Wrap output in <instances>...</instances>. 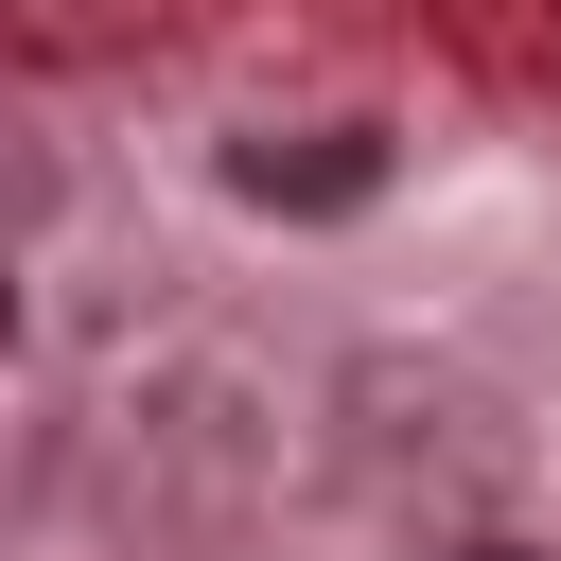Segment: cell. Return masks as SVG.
Here are the masks:
<instances>
[{"mask_svg": "<svg viewBox=\"0 0 561 561\" xmlns=\"http://www.w3.org/2000/svg\"><path fill=\"white\" fill-rule=\"evenodd\" d=\"M473 561H526V543H473Z\"/></svg>", "mask_w": 561, "mask_h": 561, "instance_id": "cell-1", "label": "cell"}]
</instances>
